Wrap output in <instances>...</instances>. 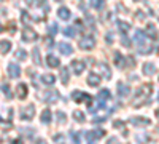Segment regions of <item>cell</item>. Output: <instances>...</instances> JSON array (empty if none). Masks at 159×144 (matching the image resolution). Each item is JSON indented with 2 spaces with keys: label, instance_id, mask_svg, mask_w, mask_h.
I'll use <instances>...</instances> for the list:
<instances>
[{
  "label": "cell",
  "instance_id": "5bb4252c",
  "mask_svg": "<svg viewBox=\"0 0 159 144\" xmlns=\"http://www.w3.org/2000/svg\"><path fill=\"white\" fill-rule=\"evenodd\" d=\"M113 59H115V64H116V67H119V69H126V56L124 55H121V53H115V56H113Z\"/></svg>",
  "mask_w": 159,
  "mask_h": 144
},
{
  "label": "cell",
  "instance_id": "bcb514c9",
  "mask_svg": "<svg viewBox=\"0 0 159 144\" xmlns=\"http://www.w3.org/2000/svg\"><path fill=\"white\" fill-rule=\"evenodd\" d=\"M135 16H137L139 19H145V15H143V11H137V13H135Z\"/></svg>",
  "mask_w": 159,
  "mask_h": 144
},
{
  "label": "cell",
  "instance_id": "b9f144b4",
  "mask_svg": "<svg viewBox=\"0 0 159 144\" xmlns=\"http://www.w3.org/2000/svg\"><path fill=\"white\" fill-rule=\"evenodd\" d=\"M45 42H46V47H48V48H51L52 45H54V43H52V38H51V37H46Z\"/></svg>",
  "mask_w": 159,
  "mask_h": 144
},
{
  "label": "cell",
  "instance_id": "d590c367",
  "mask_svg": "<svg viewBox=\"0 0 159 144\" xmlns=\"http://www.w3.org/2000/svg\"><path fill=\"white\" fill-rule=\"evenodd\" d=\"M56 117H57V120H59V123H65V122H67V115H65L64 112H57L56 114Z\"/></svg>",
  "mask_w": 159,
  "mask_h": 144
},
{
  "label": "cell",
  "instance_id": "3957f363",
  "mask_svg": "<svg viewBox=\"0 0 159 144\" xmlns=\"http://www.w3.org/2000/svg\"><path fill=\"white\" fill-rule=\"evenodd\" d=\"M34 115H35V106H32V104H29V106H25L19 111V117H21V120H25V122H29L34 119Z\"/></svg>",
  "mask_w": 159,
  "mask_h": 144
},
{
  "label": "cell",
  "instance_id": "9c48e42d",
  "mask_svg": "<svg viewBox=\"0 0 159 144\" xmlns=\"http://www.w3.org/2000/svg\"><path fill=\"white\" fill-rule=\"evenodd\" d=\"M130 123L134 125V127H140V128H143V127H150V119H147V117H132L130 119Z\"/></svg>",
  "mask_w": 159,
  "mask_h": 144
},
{
  "label": "cell",
  "instance_id": "db71d44e",
  "mask_svg": "<svg viewBox=\"0 0 159 144\" xmlns=\"http://www.w3.org/2000/svg\"><path fill=\"white\" fill-rule=\"evenodd\" d=\"M89 144H94V142H92V141H89Z\"/></svg>",
  "mask_w": 159,
  "mask_h": 144
},
{
  "label": "cell",
  "instance_id": "836d02e7",
  "mask_svg": "<svg viewBox=\"0 0 159 144\" xmlns=\"http://www.w3.org/2000/svg\"><path fill=\"white\" fill-rule=\"evenodd\" d=\"M52 139H54V142H57V144H67V142H65V136L62 133L54 135V136H52Z\"/></svg>",
  "mask_w": 159,
  "mask_h": 144
},
{
  "label": "cell",
  "instance_id": "e575fe53",
  "mask_svg": "<svg viewBox=\"0 0 159 144\" xmlns=\"http://www.w3.org/2000/svg\"><path fill=\"white\" fill-rule=\"evenodd\" d=\"M62 34H64L65 37H75V29H73V27H65V29L62 31Z\"/></svg>",
  "mask_w": 159,
  "mask_h": 144
},
{
  "label": "cell",
  "instance_id": "1f68e13d",
  "mask_svg": "<svg viewBox=\"0 0 159 144\" xmlns=\"http://www.w3.org/2000/svg\"><path fill=\"white\" fill-rule=\"evenodd\" d=\"M2 90H3V93H5V96H7L8 101L13 99V95H11V90H10V85H8V83H3V85H2Z\"/></svg>",
  "mask_w": 159,
  "mask_h": 144
},
{
  "label": "cell",
  "instance_id": "f907efd6",
  "mask_svg": "<svg viewBox=\"0 0 159 144\" xmlns=\"http://www.w3.org/2000/svg\"><path fill=\"white\" fill-rule=\"evenodd\" d=\"M154 114H156V117H157V119H159V109H157V111H156Z\"/></svg>",
  "mask_w": 159,
  "mask_h": 144
},
{
  "label": "cell",
  "instance_id": "277c9868",
  "mask_svg": "<svg viewBox=\"0 0 159 144\" xmlns=\"http://www.w3.org/2000/svg\"><path fill=\"white\" fill-rule=\"evenodd\" d=\"M72 99H73L75 102H86V104H91L92 96L88 95V93H84V91H78V90H75L73 93H72Z\"/></svg>",
  "mask_w": 159,
  "mask_h": 144
},
{
  "label": "cell",
  "instance_id": "ee69618b",
  "mask_svg": "<svg viewBox=\"0 0 159 144\" xmlns=\"http://www.w3.org/2000/svg\"><path fill=\"white\" fill-rule=\"evenodd\" d=\"M25 3H29V7H37L38 0H25Z\"/></svg>",
  "mask_w": 159,
  "mask_h": 144
},
{
  "label": "cell",
  "instance_id": "2e32d148",
  "mask_svg": "<svg viewBox=\"0 0 159 144\" xmlns=\"http://www.w3.org/2000/svg\"><path fill=\"white\" fill-rule=\"evenodd\" d=\"M111 99V93H110V90L108 88H102L99 91V95H97V101L100 102H105V101H110Z\"/></svg>",
  "mask_w": 159,
  "mask_h": 144
},
{
  "label": "cell",
  "instance_id": "7a4b0ae2",
  "mask_svg": "<svg viewBox=\"0 0 159 144\" xmlns=\"http://www.w3.org/2000/svg\"><path fill=\"white\" fill-rule=\"evenodd\" d=\"M134 43L139 50L140 55H150L153 51V45L150 43V40L147 38L143 31H135V35H134Z\"/></svg>",
  "mask_w": 159,
  "mask_h": 144
},
{
  "label": "cell",
  "instance_id": "ba28073f",
  "mask_svg": "<svg viewBox=\"0 0 159 144\" xmlns=\"http://www.w3.org/2000/svg\"><path fill=\"white\" fill-rule=\"evenodd\" d=\"M96 67H97V71H99V74H100L102 77H105V78H111V71H110V67H108V64H107V62H97V64H96Z\"/></svg>",
  "mask_w": 159,
  "mask_h": 144
},
{
  "label": "cell",
  "instance_id": "30bf717a",
  "mask_svg": "<svg viewBox=\"0 0 159 144\" xmlns=\"http://www.w3.org/2000/svg\"><path fill=\"white\" fill-rule=\"evenodd\" d=\"M105 136V132L103 130H94V132H84V138L86 139H89V141H97V139H100V138H103Z\"/></svg>",
  "mask_w": 159,
  "mask_h": 144
},
{
  "label": "cell",
  "instance_id": "6f0895ef",
  "mask_svg": "<svg viewBox=\"0 0 159 144\" xmlns=\"http://www.w3.org/2000/svg\"><path fill=\"white\" fill-rule=\"evenodd\" d=\"M134 2H139V0H134Z\"/></svg>",
  "mask_w": 159,
  "mask_h": 144
},
{
  "label": "cell",
  "instance_id": "f5cc1de1",
  "mask_svg": "<svg viewBox=\"0 0 159 144\" xmlns=\"http://www.w3.org/2000/svg\"><path fill=\"white\" fill-rule=\"evenodd\" d=\"M2 122H5V120H3V119H2V117H0V123H2Z\"/></svg>",
  "mask_w": 159,
  "mask_h": 144
},
{
  "label": "cell",
  "instance_id": "f6af8a7d",
  "mask_svg": "<svg viewBox=\"0 0 159 144\" xmlns=\"http://www.w3.org/2000/svg\"><path fill=\"white\" fill-rule=\"evenodd\" d=\"M105 40H107L108 43H111V42H113V34H107V37H105Z\"/></svg>",
  "mask_w": 159,
  "mask_h": 144
},
{
  "label": "cell",
  "instance_id": "74e56055",
  "mask_svg": "<svg viewBox=\"0 0 159 144\" xmlns=\"http://www.w3.org/2000/svg\"><path fill=\"white\" fill-rule=\"evenodd\" d=\"M121 43H123V47H126V48L130 47V40L126 37V34H123V37H121Z\"/></svg>",
  "mask_w": 159,
  "mask_h": 144
},
{
  "label": "cell",
  "instance_id": "11a10c76",
  "mask_svg": "<svg viewBox=\"0 0 159 144\" xmlns=\"http://www.w3.org/2000/svg\"><path fill=\"white\" fill-rule=\"evenodd\" d=\"M56 2H62V0H56Z\"/></svg>",
  "mask_w": 159,
  "mask_h": 144
},
{
  "label": "cell",
  "instance_id": "cb8c5ba5",
  "mask_svg": "<svg viewBox=\"0 0 159 144\" xmlns=\"http://www.w3.org/2000/svg\"><path fill=\"white\" fill-rule=\"evenodd\" d=\"M69 78H70V74H69V67H61V82L64 85L69 83Z\"/></svg>",
  "mask_w": 159,
  "mask_h": 144
},
{
  "label": "cell",
  "instance_id": "83f0119b",
  "mask_svg": "<svg viewBox=\"0 0 159 144\" xmlns=\"http://www.w3.org/2000/svg\"><path fill=\"white\" fill-rule=\"evenodd\" d=\"M145 35H148V37H151V38H156V37H157L156 26H154V24H148V26H147V32H145Z\"/></svg>",
  "mask_w": 159,
  "mask_h": 144
},
{
  "label": "cell",
  "instance_id": "8d00e7d4",
  "mask_svg": "<svg viewBox=\"0 0 159 144\" xmlns=\"http://www.w3.org/2000/svg\"><path fill=\"white\" fill-rule=\"evenodd\" d=\"M69 138L73 141V144H80V136H78V133H76V132H70Z\"/></svg>",
  "mask_w": 159,
  "mask_h": 144
},
{
  "label": "cell",
  "instance_id": "816d5d0a",
  "mask_svg": "<svg viewBox=\"0 0 159 144\" xmlns=\"http://www.w3.org/2000/svg\"><path fill=\"white\" fill-rule=\"evenodd\" d=\"M0 32H3V27H2V24H0Z\"/></svg>",
  "mask_w": 159,
  "mask_h": 144
},
{
  "label": "cell",
  "instance_id": "8992f818",
  "mask_svg": "<svg viewBox=\"0 0 159 144\" xmlns=\"http://www.w3.org/2000/svg\"><path fill=\"white\" fill-rule=\"evenodd\" d=\"M81 50L84 51H91V50H94L96 48V40L92 37H83L81 40H80V45H78Z\"/></svg>",
  "mask_w": 159,
  "mask_h": 144
},
{
  "label": "cell",
  "instance_id": "52a82bcc",
  "mask_svg": "<svg viewBox=\"0 0 159 144\" xmlns=\"http://www.w3.org/2000/svg\"><path fill=\"white\" fill-rule=\"evenodd\" d=\"M40 98H42L45 102H48V104H54V102L59 101V93L57 91H45Z\"/></svg>",
  "mask_w": 159,
  "mask_h": 144
},
{
  "label": "cell",
  "instance_id": "60d3db41",
  "mask_svg": "<svg viewBox=\"0 0 159 144\" xmlns=\"http://www.w3.org/2000/svg\"><path fill=\"white\" fill-rule=\"evenodd\" d=\"M107 144H121V142H119V139H118L116 136H111V138H108Z\"/></svg>",
  "mask_w": 159,
  "mask_h": 144
},
{
  "label": "cell",
  "instance_id": "6da1fadb",
  "mask_svg": "<svg viewBox=\"0 0 159 144\" xmlns=\"http://www.w3.org/2000/svg\"><path fill=\"white\" fill-rule=\"evenodd\" d=\"M151 91H153V85H151V83L142 85V87L135 91L134 99H132V106H134V107H142V106H145V104L150 101Z\"/></svg>",
  "mask_w": 159,
  "mask_h": 144
},
{
  "label": "cell",
  "instance_id": "f546056e",
  "mask_svg": "<svg viewBox=\"0 0 159 144\" xmlns=\"http://www.w3.org/2000/svg\"><path fill=\"white\" fill-rule=\"evenodd\" d=\"M91 7L97 11H100L103 8V0H91Z\"/></svg>",
  "mask_w": 159,
  "mask_h": 144
},
{
  "label": "cell",
  "instance_id": "4fadbf2b",
  "mask_svg": "<svg viewBox=\"0 0 159 144\" xmlns=\"http://www.w3.org/2000/svg\"><path fill=\"white\" fill-rule=\"evenodd\" d=\"M84 67H86L84 61H81V59H73V61H72V69H73V72H75L76 75L83 74Z\"/></svg>",
  "mask_w": 159,
  "mask_h": 144
},
{
  "label": "cell",
  "instance_id": "7c38bea8",
  "mask_svg": "<svg viewBox=\"0 0 159 144\" xmlns=\"http://www.w3.org/2000/svg\"><path fill=\"white\" fill-rule=\"evenodd\" d=\"M57 48H59V51H61V55H64V56H70V55L73 53L72 45L67 43V42H59V43H57Z\"/></svg>",
  "mask_w": 159,
  "mask_h": 144
},
{
  "label": "cell",
  "instance_id": "f35d334b",
  "mask_svg": "<svg viewBox=\"0 0 159 144\" xmlns=\"http://www.w3.org/2000/svg\"><path fill=\"white\" fill-rule=\"evenodd\" d=\"M48 31H49V34L54 35V34H57V31H59V26H57V24H51Z\"/></svg>",
  "mask_w": 159,
  "mask_h": 144
},
{
  "label": "cell",
  "instance_id": "e0dca14e",
  "mask_svg": "<svg viewBox=\"0 0 159 144\" xmlns=\"http://www.w3.org/2000/svg\"><path fill=\"white\" fill-rule=\"evenodd\" d=\"M16 93H18V98L19 99H25L29 95V90H27V85L25 83H19L18 88H16Z\"/></svg>",
  "mask_w": 159,
  "mask_h": 144
},
{
  "label": "cell",
  "instance_id": "d4e9b609",
  "mask_svg": "<svg viewBox=\"0 0 159 144\" xmlns=\"http://www.w3.org/2000/svg\"><path fill=\"white\" fill-rule=\"evenodd\" d=\"M72 115H73V119H75L76 122H80V123L86 120V115H84V112H83V111H80V109H75Z\"/></svg>",
  "mask_w": 159,
  "mask_h": 144
},
{
  "label": "cell",
  "instance_id": "d6986e66",
  "mask_svg": "<svg viewBox=\"0 0 159 144\" xmlns=\"http://www.w3.org/2000/svg\"><path fill=\"white\" fill-rule=\"evenodd\" d=\"M143 74L147 75V77H151L156 74V66L153 62H145L143 64Z\"/></svg>",
  "mask_w": 159,
  "mask_h": 144
},
{
  "label": "cell",
  "instance_id": "7dc6e473",
  "mask_svg": "<svg viewBox=\"0 0 159 144\" xmlns=\"http://www.w3.org/2000/svg\"><path fill=\"white\" fill-rule=\"evenodd\" d=\"M116 8H118V11H123V13H127V10H126L124 7H121V5H118Z\"/></svg>",
  "mask_w": 159,
  "mask_h": 144
},
{
  "label": "cell",
  "instance_id": "c3c4849f",
  "mask_svg": "<svg viewBox=\"0 0 159 144\" xmlns=\"http://www.w3.org/2000/svg\"><path fill=\"white\" fill-rule=\"evenodd\" d=\"M11 144H22V141H21V139H13Z\"/></svg>",
  "mask_w": 159,
  "mask_h": 144
},
{
  "label": "cell",
  "instance_id": "681fc988",
  "mask_svg": "<svg viewBox=\"0 0 159 144\" xmlns=\"http://www.w3.org/2000/svg\"><path fill=\"white\" fill-rule=\"evenodd\" d=\"M37 144H46L45 139H37Z\"/></svg>",
  "mask_w": 159,
  "mask_h": 144
},
{
  "label": "cell",
  "instance_id": "9a60e30c",
  "mask_svg": "<svg viewBox=\"0 0 159 144\" xmlns=\"http://www.w3.org/2000/svg\"><path fill=\"white\" fill-rule=\"evenodd\" d=\"M116 90H118L119 96H123V98H126V96L130 93V87H129L127 83H124V82H119V83L116 85Z\"/></svg>",
  "mask_w": 159,
  "mask_h": 144
},
{
  "label": "cell",
  "instance_id": "7402d4cb",
  "mask_svg": "<svg viewBox=\"0 0 159 144\" xmlns=\"http://www.w3.org/2000/svg\"><path fill=\"white\" fill-rule=\"evenodd\" d=\"M57 16L61 18V19H64V21H67V19H70V10L69 8H65V7H61L59 10H57Z\"/></svg>",
  "mask_w": 159,
  "mask_h": 144
},
{
  "label": "cell",
  "instance_id": "484cf974",
  "mask_svg": "<svg viewBox=\"0 0 159 144\" xmlns=\"http://www.w3.org/2000/svg\"><path fill=\"white\" fill-rule=\"evenodd\" d=\"M42 82L45 83V85H52L56 82V77L52 75V74H43L42 75Z\"/></svg>",
  "mask_w": 159,
  "mask_h": 144
},
{
  "label": "cell",
  "instance_id": "ac0fdd59",
  "mask_svg": "<svg viewBox=\"0 0 159 144\" xmlns=\"http://www.w3.org/2000/svg\"><path fill=\"white\" fill-rule=\"evenodd\" d=\"M99 83H100V75L96 74V72H91L88 75V85L89 87H97Z\"/></svg>",
  "mask_w": 159,
  "mask_h": 144
},
{
  "label": "cell",
  "instance_id": "f1b7e54d",
  "mask_svg": "<svg viewBox=\"0 0 159 144\" xmlns=\"http://www.w3.org/2000/svg\"><path fill=\"white\" fill-rule=\"evenodd\" d=\"M118 27H119V31H121L123 34H126V32L130 31V24L126 22V21H118Z\"/></svg>",
  "mask_w": 159,
  "mask_h": 144
},
{
  "label": "cell",
  "instance_id": "ab89813d",
  "mask_svg": "<svg viewBox=\"0 0 159 144\" xmlns=\"http://www.w3.org/2000/svg\"><path fill=\"white\" fill-rule=\"evenodd\" d=\"M21 15H22V22H24V24H29V22H30V19H29V15H27L25 11H22Z\"/></svg>",
  "mask_w": 159,
  "mask_h": 144
},
{
  "label": "cell",
  "instance_id": "4316f807",
  "mask_svg": "<svg viewBox=\"0 0 159 144\" xmlns=\"http://www.w3.org/2000/svg\"><path fill=\"white\" fill-rule=\"evenodd\" d=\"M42 123H45V125H48V123H51V111L49 109H45L43 112H42Z\"/></svg>",
  "mask_w": 159,
  "mask_h": 144
},
{
  "label": "cell",
  "instance_id": "4dcf8cb0",
  "mask_svg": "<svg viewBox=\"0 0 159 144\" xmlns=\"http://www.w3.org/2000/svg\"><path fill=\"white\" fill-rule=\"evenodd\" d=\"M16 58H18L19 61H25V59H27V51L22 50V48H19V50L16 51Z\"/></svg>",
  "mask_w": 159,
  "mask_h": 144
},
{
  "label": "cell",
  "instance_id": "8fae6325",
  "mask_svg": "<svg viewBox=\"0 0 159 144\" xmlns=\"http://www.w3.org/2000/svg\"><path fill=\"white\" fill-rule=\"evenodd\" d=\"M7 72H8V75L11 78H18L21 75V67L18 66V64H15V62H10L8 67H7Z\"/></svg>",
  "mask_w": 159,
  "mask_h": 144
},
{
  "label": "cell",
  "instance_id": "44dd1931",
  "mask_svg": "<svg viewBox=\"0 0 159 144\" xmlns=\"http://www.w3.org/2000/svg\"><path fill=\"white\" fill-rule=\"evenodd\" d=\"M32 61L35 66H42V56H40V48L38 47H34L32 50Z\"/></svg>",
  "mask_w": 159,
  "mask_h": 144
},
{
  "label": "cell",
  "instance_id": "d6a6232c",
  "mask_svg": "<svg viewBox=\"0 0 159 144\" xmlns=\"http://www.w3.org/2000/svg\"><path fill=\"white\" fill-rule=\"evenodd\" d=\"M19 132L24 135V136H27V138H34V133H35V130L32 128H21Z\"/></svg>",
  "mask_w": 159,
  "mask_h": 144
},
{
  "label": "cell",
  "instance_id": "7bdbcfd3",
  "mask_svg": "<svg viewBox=\"0 0 159 144\" xmlns=\"http://www.w3.org/2000/svg\"><path fill=\"white\" fill-rule=\"evenodd\" d=\"M113 127H115V128H124V122H119V120H116V122L113 123Z\"/></svg>",
  "mask_w": 159,
  "mask_h": 144
},
{
  "label": "cell",
  "instance_id": "603a6c76",
  "mask_svg": "<svg viewBox=\"0 0 159 144\" xmlns=\"http://www.w3.org/2000/svg\"><path fill=\"white\" fill-rule=\"evenodd\" d=\"M10 50H11V42L10 40H0V53L7 55Z\"/></svg>",
  "mask_w": 159,
  "mask_h": 144
},
{
  "label": "cell",
  "instance_id": "ffe728a7",
  "mask_svg": "<svg viewBox=\"0 0 159 144\" xmlns=\"http://www.w3.org/2000/svg\"><path fill=\"white\" fill-rule=\"evenodd\" d=\"M46 64H48L49 67H59V66H61V61H59V58L54 56V55H48V56H46Z\"/></svg>",
  "mask_w": 159,
  "mask_h": 144
},
{
  "label": "cell",
  "instance_id": "5b68a950",
  "mask_svg": "<svg viewBox=\"0 0 159 144\" xmlns=\"http://www.w3.org/2000/svg\"><path fill=\"white\" fill-rule=\"evenodd\" d=\"M21 38H22V42H25V43H32V42H35L37 38H38V35H37V32L34 29L25 27V29H22Z\"/></svg>",
  "mask_w": 159,
  "mask_h": 144
},
{
  "label": "cell",
  "instance_id": "9f6ffc18",
  "mask_svg": "<svg viewBox=\"0 0 159 144\" xmlns=\"http://www.w3.org/2000/svg\"><path fill=\"white\" fill-rule=\"evenodd\" d=\"M157 101H159V95H157Z\"/></svg>",
  "mask_w": 159,
  "mask_h": 144
}]
</instances>
